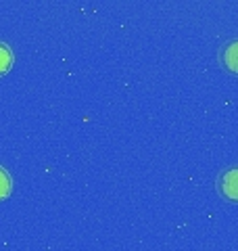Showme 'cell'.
Here are the masks:
<instances>
[{
  "label": "cell",
  "mask_w": 238,
  "mask_h": 251,
  "mask_svg": "<svg viewBox=\"0 0 238 251\" xmlns=\"http://www.w3.org/2000/svg\"><path fill=\"white\" fill-rule=\"evenodd\" d=\"M13 65V52L4 42H0V75L6 74Z\"/></svg>",
  "instance_id": "3957f363"
},
{
  "label": "cell",
  "mask_w": 238,
  "mask_h": 251,
  "mask_svg": "<svg viewBox=\"0 0 238 251\" xmlns=\"http://www.w3.org/2000/svg\"><path fill=\"white\" fill-rule=\"evenodd\" d=\"M11 188H13V180L9 176V172H6L4 168H0V201L9 197Z\"/></svg>",
  "instance_id": "277c9868"
},
{
  "label": "cell",
  "mask_w": 238,
  "mask_h": 251,
  "mask_svg": "<svg viewBox=\"0 0 238 251\" xmlns=\"http://www.w3.org/2000/svg\"><path fill=\"white\" fill-rule=\"evenodd\" d=\"M217 188L228 201H238V168H230L217 180Z\"/></svg>",
  "instance_id": "6da1fadb"
},
{
  "label": "cell",
  "mask_w": 238,
  "mask_h": 251,
  "mask_svg": "<svg viewBox=\"0 0 238 251\" xmlns=\"http://www.w3.org/2000/svg\"><path fill=\"white\" fill-rule=\"evenodd\" d=\"M219 61L230 74L238 75V40H230L219 50Z\"/></svg>",
  "instance_id": "7a4b0ae2"
}]
</instances>
